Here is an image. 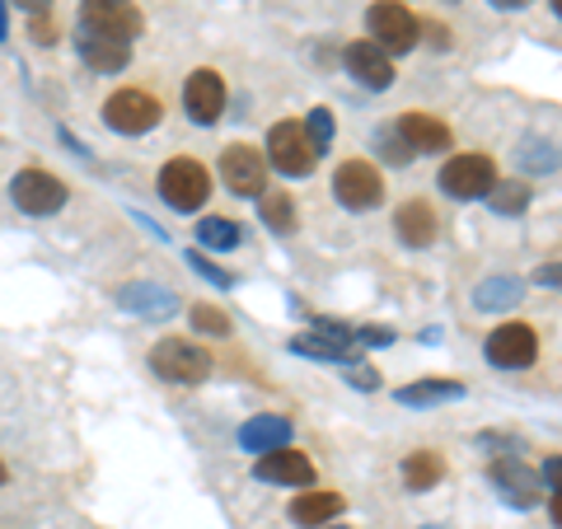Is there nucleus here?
<instances>
[{
	"mask_svg": "<svg viewBox=\"0 0 562 529\" xmlns=\"http://www.w3.org/2000/svg\"><path fill=\"white\" fill-rule=\"evenodd\" d=\"M394 230H398V239L408 244V249H427V244H436V211H431V202H403L394 211Z\"/></svg>",
	"mask_w": 562,
	"mask_h": 529,
	"instance_id": "19",
	"label": "nucleus"
},
{
	"mask_svg": "<svg viewBox=\"0 0 562 529\" xmlns=\"http://www.w3.org/2000/svg\"><path fill=\"white\" fill-rule=\"evenodd\" d=\"M254 473H258L262 483H281V487H314V464H310V454H305V450H291V446L258 454V469H254Z\"/></svg>",
	"mask_w": 562,
	"mask_h": 529,
	"instance_id": "13",
	"label": "nucleus"
},
{
	"mask_svg": "<svg viewBox=\"0 0 562 529\" xmlns=\"http://www.w3.org/2000/svg\"><path fill=\"white\" fill-rule=\"evenodd\" d=\"M342 497L338 492H301V497L291 502V520L301 525V529H324L328 520H338L342 516Z\"/></svg>",
	"mask_w": 562,
	"mask_h": 529,
	"instance_id": "21",
	"label": "nucleus"
},
{
	"mask_svg": "<svg viewBox=\"0 0 562 529\" xmlns=\"http://www.w3.org/2000/svg\"><path fill=\"white\" fill-rule=\"evenodd\" d=\"M492 483H497V492H502V502H512V506H539V497H543V487H539V479L530 469H525L520 460H497L492 464Z\"/></svg>",
	"mask_w": 562,
	"mask_h": 529,
	"instance_id": "17",
	"label": "nucleus"
},
{
	"mask_svg": "<svg viewBox=\"0 0 562 529\" xmlns=\"http://www.w3.org/2000/svg\"><path fill=\"white\" fill-rule=\"evenodd\" d=\"M160 198H165L173 211H202L206 198H211V173H206V165L188 160V155L169 160V165L160 169Z\"/></svg>",
	"mask_w": 562,
	"mask_h": 529,
	"instance_id": "4",
	"label": "nucleus"
},
{
	"mask_svg": "<svg viewBox=\"0 0 562 529\" xmlns=\"http://www.w3.org/2000/svg\"><path fill=\"white\" fill-rule=\"evenodd\" d=\"M10 198H14V206H20L24 216H57L70 192H66V183L57 179V173H47V169H20L10 179Z\"/></svg>",
	"mask_w": 562,
	"mask_h": 529,
	"instance_id": "5",
	"label": "nucleus"
},
{
	"mask_svg": "<svg viewBox=\"0 0 562 529\" xmlns=\"http://www.w3.org/2000/svg\"><path fill=\"white\" fill-rule=\"evenodd\" d=\"M394 398L403 403V408H436V403H460L464 384L460 380H417V384L394 390Z\"/></svg>",
	"mask_w": 562,
	"mask_h": 529,
	"instance_id": "22",
	"label": "nucleus"
},
{
	"mask_svg": "<svg viewBox=\"0 0 562 529\" xmlns=\"http://www.w3.org/2000/svg\"><path fill=\"white\" fill-rule=\"evenodd\" d=\"M239 225L231 221V216H206V221H198V244L202 249H211V254H231V249H239Z\"/></svg>",
	"mask_w": 562,
	"mask_h": 529,
	"instance_id": "24",
	"label": "nucleus"
},
{
	"mask_svg": "<svg viewBox=\"0 0 562 529\" xmlns=\"http://www.w3.org/2000/svg\"><path fill=\"white\" fill-rule=\"evenodd\" d=\"M520 165L530 169V173H553L558 169L553 140H525V146H520Z\"/></svg>",
	"mask_w": 562,
	"mask_h": 529,
	"instance_id": "28",
	"label": "nucleus"
},
{
	"mask_svg": "<svg viewBox=\"0 0 562 529\" xmlns=\"http://www.w3.org/2000/svg\"><path fill=\"white\" fill-rule=\"evenodd\" d=\"M342 61H347L351 76L366 85V90H390V85H394V57L384 47H375L371 38H366V43H347Z\"/></svg>",
	"mask_w": 562,
	"mask_h": 529,
	"instance_id": "14",
	"label": "nucleus"
},
{
	"mask_svg": "<svg viewBox=\"0 0 562 529\" xmlns=\"http://www.w3.org/2000/svg\"><path fill=\"white\" fill-rule=\"evenodd\" d=\"M160 103H155L146 90H117L109 94V103H103V122L117 132V136H146L160 127Z\"/></svg>",
	"mask_w": 562,
	"mask_h": 529,
	"instance_id": "8",
	"label": "nucleus"
},
{
	"mask_svg": "<svg viewBox=\"0 0 562 529\" xmlns=\"http://www.w3.org/2000/svg\"><path fill=\"white\" fill-rule=\"evenodd\" d=\"M80 29L85 33H99V38H117V43H132L146 20H140L136 0H85L80 5Z\"/></svg>",
	"mask_w": 562,
	"mask_h": 529,
	"instance_id": "6",
	"label": "nucleus"
},
{
	"mask_svg": "<svg viewBox=\"0 0 562 529\" xmlns=\"http://www.w3.org/2000/svg\"><path fill=\"white\" fill-rule=\"evenodd\" d=\"M80 57H85V66L103 70V76H117V70H127V61H132V43L99 38V33L80 29Z\"/></svg>",
	"mask_w": 562,
	"mask_h": 529,
	"instance_id": "20",
	"label": "nucleus"
},
{
	"mask_svg": "<svg viewBox=\"0 0 562 529\" xmlns=\"http://www.w3.org/2000/svg\"><path fill=\"white\" fill-rule=\"evenodd\" d=\"M5 38H10V5L0 0V43H5Z\"/></svg>",
	"mask_w": 562,
	"mask_h": 529,
	"instance_id": "38",
	"label": "nucleus"
},
{
	"mask_svg": "<svg viewBox=\"0 0 562 529\" xmlns=\"http://www.w3.org/2000/svg\"><path fill=\"white\" fill-rule=\"evenodd\" d=\"M310 338L328 342L333 351H351V347H357V338H351V324H342V319H314V333H310Z\"/></svg>",
	"mask_w": 562,
	"mask_h": 529,
	"instance_id": "29",
	"label": "nucleus"
},
{
	"mask_svg": "<svg viewBox=\"0 0 562 529\" xmlns=\"http://www.w3.org/2000/svg\"><path fill=\"white\" fill-rule=\"evenodd\" d=\"M117 305L127 314H140V319H169V314L179 309V295L155 286V281H132V286L117 291Z\"/></svg>",
	"mask_w": 562,
	"mask_h": 529,
	"instance_id": "16",
	"label": "nucleus"
},
{
	"mask_svg": "<svg viewBox=\"0 0 562 529\" xmlns=\"http://www.w3.org/2000/svg\"><path fill=\"white\" fill-rule=\"evenodd\" d=\"M441 479H446V460L436 450H413L403 460V487L408 492H431Z\"/></svg>",
	"mask_w": 562,
	"mask_h": 529,
	"instance_id": "23",
	"label": "nucleus"
},
{
	"mask_svg": "<svg viewBox=\"0 0 562 529\" xmlns=\"http://www.w3.org/2000/svg\"><path fill=\"white\" fill-rule=\"evenodd\" d=\"M291 440V421L277 417V413H262V417H249L239 427V446L249 454H268V450H281Z\"/></svg>",
	"mask_w": 562,
	"mask_h": 529,
	"instance_id": "18",
	"label": "nucleus"
},
{
	"mask_svg": "<svg viewBox=\"0 0 562 529\" xmlns=\"http://www.w3.org/2000/svg\"><path fill=\"white\" fill-rule=\"evenodd\" d=\"M487 361L497 370H525L539 361V333L530 324H502L487 333Z\"/></svg>",
	"mask_w": 562,
	"mask_h": 529,
	"instance_id": "10",
	"label": "nucleus"
},
{
	"mask_svg": "<svg viewBox=\"0 0 562 529\" xmlns=\"http://www.w3.org/2000/svg\"><path fill=\"white\" fill-rule=\"evenodd\" d=\"M333 198L347 211H375L384 202V179L371 160H347L333 173Z\"/></svg>",
	"mask_w": 562,
	"mask_h": 529,
	"instance_id": "9",
	"label": "nucleus"
},
{
	"mask_svg": "<svg viewBox=\"0 0 562 529\" xmlns=\"http://www.w3.org/2000/svg\"><path fill=\"white\" fill-rule=\"evenodd\" d=\"M347 384H351V390H366V394H371V390H380V375H375L371 365H347Z\"/></svg>",
	"mask_w": 562,
	"mask_h": 529,
	"instance_id": "35",
	"label": "nucleus"
},
{
	"mask_svg": "<svg viewBox=\"0 0 562 529\" xmlns=\"http://www.w3.org/2000/svg\"><path fill=\"white\" fill-rule=\"evenodd\" d=\"M497 10H525V5H535V0H492Z\"/></svg>",
	"mask_w": 562,
	"mask_h": 529,
	"instance_id": "39",
	"label": "nucleus"
},
{
	"mask_svg": "<svg viewBox=\"0 0 562 529\" xmlns=\"http://www.w3.org/2000/svg\"><path fill=\"white\" fill-rule=\"evenodd\" d=\"M366 29H371V43L384 47V52H394V57L413 52L417 38H422V24L413 20V10L403 5V0H380V5H371Z\"/></svg>",
	"mask_w": 562,
	"mask_h": 529,
	"instance_id": "3",
	"label": "nucleus"
},
{
	"mask_svg": "<svg viewBox=\"0 0 562 529\" xmlns=\"http://www.w3.org/2000/svg\"><path fill=\"white\" fill-rule=\"evenodd\" d=\"M483 202L497 211V216H520V211L530 206V188H525V183H492V192Z\"/></svg>",
	"mask_w": 562,
	"mask_h": 529,
	"instance_id": "27",
	"label": "nucleus"
},
{
	"mask_svg": "<svg viewBox=\"0 0 562 529\" xmlns=\"http://www.w3.org/2000/svg\"><path fill=\"white\" fill-rule=\"evenodd\" d=\"M14 5H24L29 14H47V5H52V0H14Z\"/></svg>",
	"mask_w": 562,
	"mask_h": 529,
	"instance_id": "37",
	"label": "nucleus"
},
{
	"mask_svg": "<svg viewBox=\"0 0 562 529\" xmlns=\"http://www.w3.org/2000/svg\"><path fill=\"white\" fill-rule=\"evenodd\" d=\"M188 268H192V272H202L206 281H216V286H221V291H231V286H235V277H231V272H221V268H216V262H206V254H198V249H192V254H188Z\"/></svg>",
	"mask_w": 562,
	"mask_h": 529,
	"instance_id": "32",
	"label": "nucleus"
},
{
	"mask_svg": "<svg viewBox=\"0 0 562 529\" xmlns=\"http://www.w3.org/2000/svg\"><path fill=\"white\" fill-rule=\"evenodd\" d=\"M305 136H310V146L324 155V150L333 146V113H328V109H314L310 122H305Z\"/></svg>",
	"mask_w": 562,
	"mask_h": 529,
	"instance_id": "30",
	"label": "nucleus"
},
{
	"mask_svg": "<svg viewBox=\"0 0 562 529\" xmlns=\"http://www.w3.org/2000/svg\"><path fill=\"white\" fill-rule=\"evenodd\" d=\"M539 286H558V262H549V268H539Z\"/></svg>",
	"mask_w": 562,
	"mask_h": 529,
	"instance_id": "36",
	"label": "nucleus"
},
{
	"mask_svg": "<svg viewBox=\"0 0 562 529\" xmlns=\"http://www.w3.org/2000/svg\"><path fill=\"white\" fill-rule=\"evenodd\" d=\"M268 160H272L277 173H286V179H305V173H314L319 150L310 146L301 122H277V127L268 132Z\"/></svg>",
	"mask_w": 562,
	"mask_h": 529,
	"instance_id": "7",
	"label": "nucleus"
},
{
	"mask_svg": "<svg viewBox=\"0 0 562 529\" xmlns=\"http://www.w3.org/2000/svg\"><path fill=\"white\" fill-rule=\"evenodd\" d=\"M351 338H357V342H366V347H390V342H394V328L366 324V328H351Z\"/></svg>",
	"mask_w": 562,
	"mask_h": 529,
	"instance_id": "34",
	"label": "nucleus"
},
{
	"mask_svg": "<svg viewBox=\"0 0 562 529\" xmlns=\"http://www.w3.org/2000/svg\"><path fill=\"white\" fill-rule=\"evenodd\" d=\"M375 146H380V155H384L390 165H413V150L403 146V140H398L394 132H380V136H375Z\"/></svg>",
	"mask_w": 562,
	"mask_h": 529,
	"instance_id": "33",
	"label": "nucleus"
},
{
	"mask_svg": "<svg viewBox=\"0 0 562 529\" xmlns=\"http://www.w3.org/2000/svg\"><path fill=\"white\" fill-rule=\"evenodd\" d=\"M520 281L516 277H492V281H483V286L479 291H473V305H479V309H512V305H520Z\"/></svg>",
	"mask_w": 562,
	"mask_h": 529,
	"instance_id": "25",
	"label": "nucleus"
},
{
	"mask_svg": "<svg viewBox=\"0 0 562 529\" xmlns=\"http://www.w3.org/2000/svg\"><path fill=\"white\" fill-rule=\"evenodd\" d=\"M221 179L231 183V192H239V198H258V192L268 188V160H262V150L235 140V146H225V155H221Z\"/></svg>",
	"mask_w": 562,
	"mask_h": 529,
	"instance_id": "11",
	"label": "nucleus"
},
{
	"mask_svg": "<svg viewBox=\"0 0 562 529\" xmlns=\"http://www.w3.org/2000/svg\"><path fill=\"white\" fill-rule=\"evenodd\" d=\"M436 183H441V192L454 202H483L492 192V183H497V165H492V155H483V150L450 155Z\"/></svg>",
	"mask_w": 562,
	"mask_h": 529,
	"instance_id": "1",
	"label": "nucleus"
},
{
	"mask_svg": "<svg viewBox=\"0 0 562 529\" xmlns=\"http://www.w3.org/2000/svg\"><path fill=\"white\" fill-rule=\"evenodd\" d=\"M150 370L173 384H202L211 375V357H206V347L188 338H165L150 347Z\"/></svg>",
	"mask_w": 562,
	"mask_h": 529,
	"instance_id": "2",
	"label": "nucleus"
},
{
	"mask_svg": "<svg viewBox=\"0 0 562 529\" xmlns=\"http://www.w3.org/2000/svg\"><path fill=\"white\" fill-rule=\"evenodd\" d=\"M192 328H202V333H216V338H225L231 333V319L216 309V305H198L192 309Z\"/></svg>",
	"mask_w": 562,
	"mask_h": 529,
	"instance_id": "31",
	"label": "nucleus"
},
{
	"mask_svg": "<svg viewBox=\"0 0 562 529\" xmlns=\"http://www.w3.org/2000/svg\"><path fill=\"white\" fill-rule=\"evenodd\" d=\"M183 113L198 122V127H211V122H221L225 113V80L216 76V70H192V76L183 80Z\"/></svg>",
	"mask_w": 562,
	"mask_h": 529,
	"instance_id": "12",
	"label": "nucleus"
},
{
	"mask_svg": "<svg viewBox=\"0 0 562 529\" xmlns=\"http://www.w3.org/2000/svg\"><path fill=\"white\" fill-rule=\"evenodd\" d=\"M394 136L408 146L413 155H441V150H450V127L441 117H431V113H403L398 117V127H394Z\"/></svg>",
	"mask_w": 562,
	"mask_h": 529,
	"instance_id": "15",
	"label": "nucleus"
},
{
	"mask_svg": "<svg viewBox=\"0 0 562 529\" xmlns=\"http://www.w3.org/2000/svg\"><path fill=\"white\" fill-rule=\"evenodd\" d=\"M5 479H10V473H5V464H0V487H5Z\"/></svg>",
	"mask_w": 562,
	"mask_h": 529,
	"instance_id": "40",
	"label": "nucleus"
},
{
	"mask_svg": "<svg viewBox=\"0 0 562 529\" xmlns=\"http://www.w3.org/2000/svg\"><path fill=\"white\" fill-rule=\"evenodd\" d=\"M258 211H262V221H268L277 235H291V230H295V202H291L281 188H277V192L262 188V192H258Z\"/></svg>",
	"mask_w": 562,
	"mask_h": 529,
	"instance_id": "26",
	"label": "nucleus"
}]
</instances>
